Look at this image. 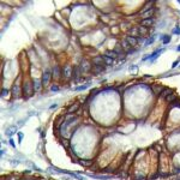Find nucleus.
<instances>
[{
  "mask_svg": "<svg viewBox=\"0 0 180 180\" xmlns=\"http://www.w3.org/2000/svg\"><path fill=\"white\" fill-rule=\"evenodd\" d=\"M61 75H63V78L64 79H70L72 78V75H73V67L71 65H65L61 70Z\"/></svg>",
  "mask_w": 180,
  "mask_h": 180,
  "instance_id": "obj_1",
  "label": "nucleus"
},
{
  "mask_svg": "<svg viewBox=\"0 0 180 180\" xmlns=\"http://www.w3.org/2000/svg\"><path fill=\"white\" fill-rule=\"evenodd\" d=\"M78 66H79V68H81L82 73H86V72H89V71L93 70V67H91L93 65H90V63H89L86 59H82Z\"/></svg>",
  "mask_w": 180,
  "mask_h": 180,
  "instance_id": "obj_2",
  "label": "nucleus"
},
{
  "mask_svg": "<svg viewBox=\"0 0 180 180\" xmlns=\"http://www.w3.org/2000/svg\"><path fill=\"white\" fill-rule=\"evenodd\" d=\"M23 93L25 95H28V96H30V95L34 93V86H33V84H30L29 82H25V83L23 84Z\"/></svg>",
  "mask_w": 180,
  "mask_h": 180,
  "instance_id": "obj_3",
  "label": "nucleus"
},
{
  "mask_svg": "<svg viewBox=\"0 0 180 180\" xmlns=\"http://www.w3.org/2000/svg\"><path fill=\"white\" fill-rule=\"evenodd\" d=\"M91 63L94 64V66H102V65H106L104 64V60H103V55H95L93 58Z\"/></svg>",
  "mask_w": 180,
  "mask_h": 180,
  "instance_id": "obj_4",
  "label": "nucleus"
},
{
  "mask_svg": "<svg viewBox=\"0 0 180 180\" xmlns=\"http://www.w3.org/2000/svg\"><path fill=\"white\" fill-rule=\"evenodd\" d=\"M50 78H52V72H49V71H44L43 75H42V84L43 85H48V83H49Z\"/></svg>",
  "mask_w": 180,
  "mask_h": 180,
  "instance_id": "obj_5",
  "label": "nucleus"
},
{
  "mask_svg": "<svg viewBox=\"0 0 180 180\" xmlns=\"http://www.w3.org/2000/svg\"><path fill=\"white\" fill-rule=\"evenodd\" d=\"M60 76H61V68L58 65H55L52 70V77L54 79H58V78H60Z\"/></svg>",
  "mask_w": 180,
  "mask_h": 180,
  "instance_id": "obj_6",
  "label": "nucleus"
},
{
  "mask_svg": "<svg viewBox=\"0 0 180 180\" xmlns=\"http://www.w3.org/2000/svg\"><path fill=\"white\" fill-rule=\"evenodd\" d=\"M154 18H149V19H142L141 21V26H144V28H150V26L154 24Z\"/></svg>",
  "mask_w": 180,
  "mask_h": 180,
  "instance_id": "obj_7",
  "label": "nucleus"
},
{
  "mask_svg": "<svg viewBox=\"0 0 180 180\" xmlns=\"http://www.w3.org/2000/svg\"><path fill=\"white\" fill-rule=\"evenodd\" d=\"M120 46H121V48H123V50H124L125 53H127L128 50L132 49V47H131L130 43H128V42L126 41V40H123V41L120 42Z\"/></svg>",
  "mask_w": 180,
  "mask_h": 180,
  "instance_id": "obj_8",
  "label": "nucleus"
},
{
  "mask_svg": "<svg viewBox=\"0 0 180 180\" xmlns=\"http://www.w3.org/2000/svg\"><path fill=\"white\" fill-rule=\"evenodd\" d=\"M125 40L128 42V43H130L131 47H133V46H137V44H138V40H137V37H133V36H130V35H128V36H126Z\"/></svg>",
  "mask_w": 180,
  "mask_h": 180,
  "instance_id": "obj_9",
  "label": "nucleus"
},
{
  "mask_svg": "<svg viewBox=\"0 0 180 180\" xmlns=\"http://www.w3.org/2000/svg\"><path fill=\"white\" fill-rule=\"evenodd\" d=\"M154 13H155V8L153 7L151 10L146 11L145 13H143V15H142V19H149V18H153V16H154Z\"/></svg>",
  "mask_w": 180,
  "mask_h": 180,
  "instance_id": "obj_10",
  "label": "nucleus"
},
{
  "mask_svg": "<svg viewBox=\"0 0 180 180\" xmlns=\"http://www.w3.org/2000/svg\"><path fill=\"white\" fill-rule=\"evenodd\" d=\"M128 34H130V36L138 37V36H139V34H138V26H132V28H130V30H128Z\"/></svg>",
  "mask_w": 180,
  "mask_h": 180,
  "instance_id": "obj_11",
  "label": "nucleus"
},
{
  "mask_svg": "<svg viewBox=\"0 0 180 180\" xmlns=\"http://www.w3.org/2000/svg\"><path fill=\"white\" fill-rule=\"evenodd\" d=\"M148 31H149V29H148V28H144V26H141V25L138 26V34H139V36L146 37L145 35L148 34Z\"/></svg>",
  "mask_w": 180,
  "mask_h": 180,
  "instance_id": "obj_12",
  "label": "nucleus"
},
{
  "mask_svg": "<svg viewBox=\"0 0 180 180\" xmlns=\"http://www.w3.org/2000/svg\"><path fill=\"white\" fill-rule=\"evenodd\" d=\"M104 55L106 57H108V58H110V59H118V54H117V52H115L114 49L113 50H107V52L104 53Z\"/></svg>",
  "mask_w": 180,
  "mask_h": 180,
  "instance_id": "obj_13",
  "label": "nucleus"
},
{
  "mask_svg": "<svg viewBox=\"0 0 180 180\" xmlns=\"http://www.w3.org/2000/svg\"><path fill=\"white\" fill-rule=\"evenodd\" d=\"M43 85L41 81H34L33 83V86H34V91H40L41 90V86Z\"/></svg>",
  "mask_w": 180,
  "mask_h": 180,
  "instance_id": "obj_14",
  "label": "nucleus"
},
{
  "mask_svg": "<svg viewBox=\"0 0 180 180\" xmlns=\"http://www.w3.org/2000/svg\"><path fill=\"white\" fill-rule=\"evenodd\" d=\"M93 73L94 75H99V73H101V72H103L104 71V65H102V66H94V68H93Z\"/></svg>",
  "mask_w": 180,
  "mask_h": 180,
  "instance_id": "obj_15",
  "label": "nucleus"
},
{
  "mask_svg": "<svg viewBox=\"0 0 180 180\" xmlns=\"http://www.w3.org/2000/svg\"><path fill=\"white\" fill-rule=\"evenodd\" d=\"M150 6H153V3H151V1H149V3H146V5L144 6V8H142V11H141V15H143V13H145L146 11H149V10H151L153 7H150Z\"/></svg>",
  "mask_w": 180,
  "mask_h": 180,
  "instance_id": "obj_16",
  "label": "nucleus"
},
{
  "mask_svg": "<svg viewBox=\"0 0 180 180\" xmlns=\"http://www.w3.org/2000/svg\"><path fill=\"white\" fill-rule=\"evenodd\" d=\"M103 60H104V64H106V65H112V64H114V61H115L114 59H110V58L106 57L104 54H103Z\"/></svg>",
  "mask_w": 180,
  "mask_h": 180,
  "instance_id": "obj_17",
  "label": "nucleus"
},
{
  "mask_svg": "<svg viewBox=\"0 0 180 180\" xmlns=\"http://www.w3.org/2000/svg\"><path fill=\"white\" fill-rule=\"evenodd\" d=\"M162 52H163V49H159V50H156L155 53H153V54L150 55V60H151V61H154V60L159 57V54H161Z\"/></svg>",
  "mask_w": 180,
  "mask_h": 180,
  "instance_id": "obj_18",
  "label": "nucleus"
},
{
  "mask_svg": "<svg viewBox=\"0 0 180 180\" xmlns=\"http://www.w3.org/2000/svg\"><path fill=\"white\" fill-rule=\"evenodd\" d=\"M154 41H155V36H153V37H149V39L145 41V43H144V46H149V44H151Z\"/></svg>",
  "mask_w": 180,
  "mask_h": 180,
  "instance_id": "obj_19",
  "label": "nucleus"
},
{
  "mask_svg": "<svg viewBox=\"0 0 180 180\" xmlns=\"http://www.w3.org/2000/svg\"><path fill=\"white\" fill-rule=\"evenodd\" d=\"M169 41H170V36H168V35H164V37H163V44L168 43Z\"/></svg>",
  "mask_w": 180,
  "mask_h": 180,
  "instance_id": "obj_20",
  "label": "nucleus"
},
{
  "mask_svg": "<svg viewBox=\"0 0 180 180\" xmlns=\"http://www.w3.org/2000/svg\"><path fill=\"white\" fill-rule=\"evenodd\" d=\"M179 63H180V59H178L177 61H174V63H173L172 67H173V68H174V67H177V65H178V64H179Z\"/></svg>",
  "mask_w": 180,
  "mask_h": 180,
  "instance_id": "obj_21",
  "label": "nucleus"
},
{
  "mask_svg": "<svg viewBox=\"0 0 180 180\" xmlns=\"http://www.w3.org/2000/svg\"><path fill=\"white\" fill-rule=\"evenodd\" d=\"M173 34H180V29L179 28H175L174 30H173Z\"/></svg>",
  "mask_w": 180,
  "mask_h": 180,
  "instance_id": "obj_22",
  "label": "nucleus"
},
{
  "mask_svg": "<svg viewBox=\"0 0 180 180\" xmlns=\"http://www.w3.org/2000/svg\"><path fill=\"white\" fill-rule=\"evenodd\" d=\"M52 90H59V88H58L57 85H54V86H52Z\"/></svg>",
  "mask_w": 180,
  "mask_h": 180,
  "instance_id": "obj_23",
  "label": "nucleus"
},
{
  "mask_svg": "<svg viewBox=\"0 0 180 180\" xmlns=\"http://www.w3.org/2000/svg\"><path fill=\"white\" fill-rule=\"evenodd\" d=\"M177 49H178V50H179V52H180V46H179V47H178V48H177Z\"/></svg>",
  "mask_w": 180,
  "mask_h": 180,
  "instance_id": "obj_24",
  "label": "nucleus"
}]
</instances>
